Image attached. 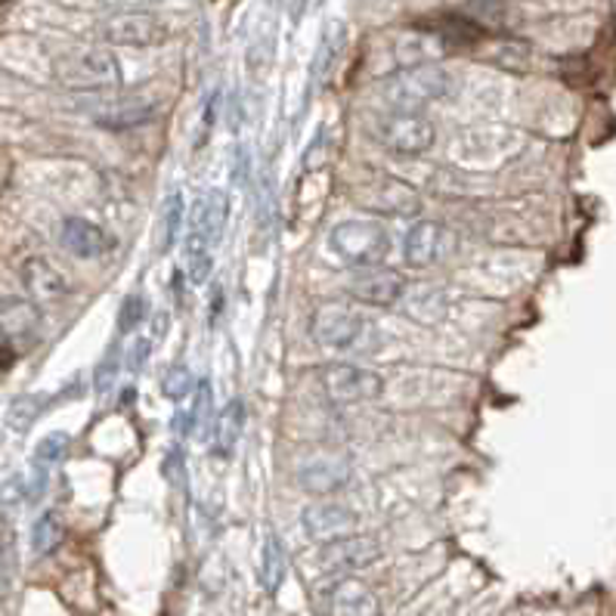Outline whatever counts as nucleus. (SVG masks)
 <instances>
[{
    "mask_svg": "<svg viewBox=\"0 0 616 616\" xmlns=\"http://www.w3.org/2000/svg\"><path fill=\"white\" fill-rule=\"evenodd\" d=\"M22 286L35 301H56V298L69 294V279L44 257H28L22 264Z\"/></svg>",
    "mask_w": 616,
    "mask_h": 616,
    "instance_id": "obj_19",
    "label": "nucleus"
},
{
    "mask_svg": "<svg viewBox=\"0 0 616 616\" xmlns=\"http://www.w3.org/2000/svg\"><path fill=\"white\" fill-rule=\"evenodd\" d=\"M0 328L7 332V338L16 341H32L40 328V313L35 304L22 301V298H7L0 301Z\"/></svg>",
    "mask_w": 616,
    "mask_h": 616,
    "instance_id": "obj_21",
    "label": "nucleus"
},
{
    "mask_svg": "<svg viewBox=\"0 0 616 616\" xmlns=\"http://www.w3.org/2000/svg\"><path fill=\"white\" fill-rule=\"evenodd\" d=\"M450 54V47L428 28L418 25L416 32H406L403 37H397V47H394V56H397L399 69L403 66H425V62H437L440 56Z\"/></svg>",
    "mask_w": 616,
    "mask_h": 616,
    "instance_id": "obj_20",
    "label": "nucleus"
},
{
    "mask_svg": "<svg viewBox=\"0 0 616 616\" xmlns=\"http://www.w3.org/2000/svg\"><path fill=\"white\" fill-rule=\"evenodd\" d=\"M350 480V462L345 455H316L298 468V484L301 490L313 496H328V492L341 490Z\"/></svg>",
    "mask_w": 616,
    "mask_h": 616,
    "instance_id": "obj_14",
    "label": "nucleus"
},
{
    "mask_svg": "<svg viewBox=\"0 0 616 616\" xmlns=\"http://www.w3.org/2000/svg\"><path fill=\"white\" fill-rule=\"evenodd\" d=\"M372 137L397 155H421L434 146L437 130L421 112H391L372 121Z\"/></svg>",
    "mask_w": 616,
    "mask_h": 616,
    "instance_id": "obj_5",
    "label": "nucleus"
},
{
    "mask_svg": "<svg viewBox=\"0 0 616 616\" xmlns=\"http://www.w3.org/2000/svg\"><path fill=\"white\" fill-rule=\"evenodd\" d=\"M242 428H245V403L230 399L218 412V421H214V453L223 455V458L233 455L239 437H242Z\"/></svg>",
    "mask_w": 616,
    "mask_h": 616,
    "instance_id": "obj_22",
    "label": "nucleus"
},
{
    "mask_svg": "<svg viewBox=\"0 0 616 616\" xmlns=\"http://www.w3.org/2000/svg\"><path fill=\"white\" fill-rule=\"evenodd\" d=\"M353 201L363 205L365 211L375 214H391V218H412L421 214V196L409 183L397 181V177H372L363 186H357Z\"/></svg>",
    "mask_w": 616,
    "mask_h": 616,
    "instance_id": "obj_7",
    "label": "nucleus"
},
{
    "mask_svg": "<svg viewBox=\"0 0 616 616\" xmlns=\"http://www.w3.org/2000/svg\"><path fill=\"white\" fill-rule=\"evenodd\" d=\"M338 56H341V32L338 28H332L326 37H323V44H319V54H316V62H313V78H316V84H323L328 78V72L335 69V62H338Z\"/></svg>",
    "mask_w": 616,
    "mask_h": 616,
    "instance_id": "obj_28",
    "label": "nucleus"
},
{
    "mask_svg": "<svg viewBox=\"0 0 616 616\" xmlns=\"http://www.w3.org/2000/svg\"><path fill=\"white\" fill-rule=\"evenodd\" d=\"M458 248V239L453 230H446L437 220H418L412 230L403 239V254L412 267H434L443 264L446 257H453Z\"/></svg>",
    "mask_w": 616,
    "mask_h": 616,
    "instance_id": "obj_9",
    "label": "nucleus"
},
{
    "mask_svg": "<svg viewBox=\"0 0 616 616\" xmlns=\"http://www.w3.org/2000/svg\"><path fill=\"white\" fill-rule=\"evenodd\" d=\"M181 223H183V199L181 193H174V196H167L162 208V248L164 252H171V245H174V239L181 233Z\"/></svg>",
    "mask_w": 616,
    "mask_h": 616,
    "instance_id": "obj_30",
    "label": "nucleus"
},
{
    "mask_svg": "<svg viewBox=\"0 0 616 616\" xmlns=\"http://www.w3.org/2000/svg\"><path fill=\"white\" fill-rule=\"evenodd\" d=\"M286 548L279 543L276 533H267L264 539V548H260V585L264 592H279V585L286 580Z\"/></svg>",
    "mask_w": 616,
    "mask_h": 616,
    "instance_id": "obj_23",
    "label": "nucleus"
},
{
    "mask_svg": "<svg viewBox=\"0 0 616 616\" xmlns=\"http://www.w3.org/2000/svg\"><path fill=\"white\" fill-rule=\"evenodd\" d=\"M162 474H164V480H167L171 487H177V490H183V487H186V465H183V455L177 453V450H171V453L164 455Z\"/></svg>",
    "mask_w": 616,
    "mask_h": 616,
    "instance_id": "obj_35",
    "label": "nucleus"
},
{
    "mask_svg": "<svg viewBox=\"0 0 616 616\" xmlns=\"http://www.w3.org/2000/svg\"><path fill=\"white\" fill-rule=\"evenodd\" d=\"M25 492H28L25 480H22V477H10V480L3 484V490H0V499H3V502H16Z\"/></svg>",
    "mask_w": 616,
    "mask_h": 616,
    "instance_id": "obj_39",
    "label": "nucleus"
},
{
    "mask_svg": "<svg viewBox=\"0 0 616 616\" xmlns=\"http://www.w3.org/2000/svg\"><path fill=\"white\" fill-rule=\"evenodd\" d=\"M421 28L434 32L450 47V54L453 50H472L480 40H487V28L477 25L468 13H440L431 22H421Z\"/></svg>",
    "mask_w": 616,
    "mask_h": 616,
    "instance_id": "obj_18",
    "label": "nucleus"
},
{
    "mask_svg": "<svg viewBox=\"0 0 616 616\" xmlns=\"http://www.w3.org/2000/svg\"><path fill=\"white\" fill-rule=\"evenodd\" d=\"M319 381L332 403H372L384 394V379L365 365L328 363L319 372Z\"/></svg>",
    "mask_w": 616,
    "mask_h": 616,
    "instance_id": "obj_8",
    "label": "nucleus"
},
{
    "mask_svg": "<svg viewBox=\"0 0 616 616\" xmlns=\"http://www.w3.org/2000/svg\"><path fill=\"white\" fill-rule=\"evenodd\" d=\"M453 93V74L437 62L403 66L381 81V100L394 112H421Z\"/></svg>",
    "mask_w": 616,
    "mask_h": 616,
    "instance_id": "obj_1",
    "label": "nucleus"
},
{
    "mask_svg": "<svg viewBox=\"0 0 616 616\" xmlns=\"http://www.w3.org/2000/svg\"><path fill=\"white\" fill-rule=\"evenodd\" d=\"M171 35L167 22L149 10H127L100 22V37L115 47H159Z\"/></svg>",
    "mask_w": 616,
    "mask_h": 616,
    "instance_id": "obj_6",
    "label": "nucleus"
},
{
    "mask_svg": "<svg viewBox=\"0 0 616 616\" xmlns=\"http://www.w3.org/2000/svg\"><path fill=\"white\" fill-rule=\"evenodd\" d=\"M62 536H66V526H62V518L56 511H44L40 518L32 526V548L35 555H50L62 545Z\"/></svg>",
    "mask_w": 616,
    "mask_h": 616,
    "instance_id": "obj_24",
    "label": "nucleus"
},
{
    "mask_svg": "<svg viewBox=\"0 0 616 616\" xmlns=\"http://www.w3.org/2000/svg\"><path fill=\"white\" fill-rule=\"evenodd\" d=\"M183 260H186V276L193 286H201L211 272V245L196 233L186 236V248H183Z\"/></svg>",
    "mask_w": 616,
    "mask_h": 616,
    "instance_id": "obj_25",
    "label": "nucleus"
},
{
    "mask_svg": "<svg viewBox=\"0 0 616 616\" xmlns=\"http://www.w3.org/2000/svg\"><path fill=\"white\" fill-rule=\"evenodd\" d=\"M149 350H152V341H149V338L133 341L130 353H127V369H130V372H140L146 365V360H149Z\"/></svg>",
    "mask_w": 616,
    "mask_h": 616,
    "instance_id": "obj_36",
    "label": "nucleus"
},
{
    "mask_svg": "<svg viewBox=\"0 0 616 616\" xmlns=\"http://www.w3.org/2000/svg\"><path fill=\"white\" fill-rule=\"evenodd\" d=\"M40 406H44L40 397H16L7 409V428L16 431V434H25L35 425V418L40 416Z\"/></svg>",
    "mask_w": 616,
    "mask_h": 616,
    "instance_id": "obj_26",
    "label": "nucleus"
},
{
    "mask_svg": "<svg viewBox=\"0 0 616 616\" xmlns=\"http://www.w3.org/2000/svg\"><path fill=\"white\" fill-rule=\"evenodd\" d=\"M301 524L313 543H332V539H341L350 536L357 530V514L347 505H332V502H319V505H310L301 514Z\"/></svg>",
    "mask_w": 616,
    "mask_h": 616,
    "instance_id": "obj_13",
    "label": "nucleus"
},
{
    "mask_svg": "<svg viewBox=\"0 0 616 616\" xmlns=\"http://www.w3.org/2000/svg\"><path fill=\"white\" fill-rule=\"evenodd\" d=\"M332 616H381L379 595L363 580L345 577L328 589Z\"/></svg>",
    "mask_w": 616,
    "mask_h": 616,
    "instance_id": "obj_17",
    "label": "nucleus"
},
{
    "mask_svg": "<svg viewBox=\"0 0 616 616\" xmlns=\"http://www.w3.org/2000/svg\"><path fill=\"white\" fill-rule=\"evenodd\" d=\"M146 319V298L143 294H127L118 310V335H130L133 328H140Z\"/></svg>",
    "mask_w": 616,
    "mask_h": 616,
    "instance_id": "obj_31",
    "label": "nucleus"
},
{
    "mask_svg": "<svg viewBox=\"0 0 616 616\" xmlns=\"http://www.w3.org/2000/svg\"><path fill=\"white\" fill-rule=\"evenodd\" d=\"M121 357H118V347H112L109 353H106V360L96 365V372H93V384H96V394H109L112 387H115V379H118V369H121Z\"/></svg>",
    "mask_w": 616,
    "mask_h": 616,
    "instance_id": "obj_32",
    "label": "nucleus"
},
{
    "mask_svg": "<svg viewBox=\"0 0 616 616\" xmlns=\"http://www.w3.org/2000/svg\"><path fill=\"white\" fill-rule=\"evenodd\" d=\"M233 181L239 186L248 183V149L245 146H236V162H233Z\"/></svg>",
    "mask_w": 616,
    "mask_h": 616,
    "instance_id": "obj_38",
    "label": "nucleus"
},
{
    "mask_svg": "<svg viewBox=\"0 0 616 616\" xmlns=\"http://www.w3.org/2000/svg\"><path fill=\"white\" fill-rule=\"evenodd\" d=\"M208 421L214 425V399H211V384H208V381H199V384H196V403H193V409H189V431L196 434V431H201Z\"/></svg>",
    "mask_w": 616,
    "mask_h": 616,
    "instance_id": "obj_29",
    "label": "nucleus"
},
{
    "mask_svg": "<svg viewBox=\"0 0 616 616\" xmlns=\"http://www.w3.org/2000/svg\"><path fill=\"white\" fill-rule=\"evenodd\" d=\"M328 245L341 260L353 267L384 264L391 254V233L379 220H345L328 233Z\"/></svg>",
    "mask_w": 616,
    "mask_h": 616,
    "instance_id": "obj_3",
    "label": "nucleus"
},
{
    "mask_svg": "<svg viewBox=\"0 0 616 616\" xmlns=\"http://www.w3.org/2000/svg\"><path fill=\"white\" fill-rule=\"evenodd\" d=\"M66 450H69V434L44 437V440L37 443L35 462H40V465H54V462H59V458L66 455Z\"/></svg>",
    "mask_w": 616,
    "mask_h": 616,
    "instance_id": "obj_33",
    "label": "nucleus"
},
{
    "mask_svg": "<svg viewBox=\"0 0 616 616\" xmlns=\"http://www.w3.org/2000/svg\"><path fill=\"white\" fill-rule=\"evenodd\" d=\"M13 360H16V345L7 338V332L0 328V372H7L10 365H13Z\"/></svg>",
    "mask_w": 616,
    "mask_h": 616,
    "instance_id": "obj_40",
    "label": "nucleus"
},
{
    "mask_svg": "<svg viewBox=\"0 0 616 616\" xmlns=\"http://www.w3.org/2000/svg\"><path fill=\"white\" fill-rule=\"evenodd\" d=\"M159 112V103L149 100V96H130V93H118V96H109L103 103H96L91 109L93 121L109 130H127V127L146 125L152 121Z\"/></svg>",
    "mask_w": 616,
    "mask_h": 616,
    "instance_id": "obj_12",
    "label": "nucleus"
},
{
    "mask_svg": "<svg viewBox=\"0 0 616 616\" xmlns=\"http://www.w3.org/2000/svg\"><path fill=\"white\" fill-rule=\"evenodd\" d=\"M403 291H406V279L397 270L381 267V264L357 267L347 276V294L369 307H391L403 298Z\"/></svg>",
    "mask_w": 616,
    "mask_h": 616,
    "instance_id": "obj_10",
    "label": "nucleus"
},
{
    "mask_svg": "<svg viewBox=\"0 0 616 616\" xmlns=\"http://www.w3.org/2000/svg\"><path fill=\"white\" fill-rule=\"evenodd\" d=\"M59 242H62V248L74 257H81V260H91V257H103L106 252H112V236L103 230V226H96L91 220L84 218H66L62 220V226H59Z\"/></svg>",
    "mask_w": 616,
    "mask_h": 616,
    "instance_id": "obj_15",
    "label": "nucleus"
},
{
    "mask_svg": "<svg viewBox=\"0 0 616 616\" xmlns=\"http://www.w3.org/2000/svg\"><path fill=\"white\" fill-rule=\"evenodd\" d=\"M100 3H106V7L118 10V13H127V10H149V7H159L162 0H100Z\"/></svg>",
    "mask_w": 616,
    "mask_h": 616,
    "instance_id": "obj_37",
    "label": "nucleus"
},
{
    "mask_svg": "<svg viewBox=\"0 0 616 616\" xmlns=\"http://www.w3.org/2000/svg\"><path fill=\"white\" fill-rule=\"evenodd\" d=\"M526 56H530L526 44H521V40H502L499 50H496V62L502 69H524Z\"/></svg>",
    "mask_w": 616,
    "mask_h": 616,
    "instance_id": "obj_34",
    "label": "nucleus"
},
{
    "mask_svg": "<svg viewBox=\"0 0 616 616\" xmlns=\"http://www.w3.org/2000/svg\"><path fill=\"white\" fill-rule=\"evenodd\" d=\"M162 394L174 403H181L189 394H196V379L186 365H171L162 375Z\"/></svg>",
    "mask_w": 616,
    "mask_h": 616,
    "instance_id": "obj_27",
    "label": "nucleus"
},
{
    "mask_svg": "<svg viewBox=\"0 0 616 616\" xmlns=\"http://www.w3.org/2000/svg\"><path fill=\"white\" fill-rule=\"evenodd\" d=\"M381 558V545L375 536H341L323 545L319 551V567L326 573H350V570H363L369 563Z\"/></svg>",
    "mask_w": 616,
    "mask_h": 616,
    "instance_id": "obj_11",
    "label": "nucleus"
},
{
    "mask_svg": "<svg viewBox=\"0 0 616 616\" xmlns=\"http://www.w3.org/2000/svg\"><path fill=\"white\" fill-rule=\"evenodd\" d=\"M56 74L66 88L81 93H112L121 88V66L106 47H78L59 56Z\"/></svg>",
    "mask_w": 616,
    "mask_h": 616,
    "instance_id": "obj_2",
    "label": "nucleus"
},
{
    "mask_svg": "<svg viewBox=\"0 0 616 616\" xmlns=\"http://www.w3.org/2000/svg\"><path fill=\"white\" fill-rule=\"evenodd\" d=\"M313 335L319 345L335 350H363L365 341L375 335V326L353 307L328 301L313 313Z\"/></svg>",
    "mask_w": 616,
    "mask_h": 616,
    "instance_id": "obj_4",
    "label": "nucleus"
},
{
    "mask_svg": "<svg viewBox=\"0 0 616 616\" xmlns=\"http://www.w3.org/2000/svg\"><path fill=\"white\" fill-rule=\"evenodd\" d=\"M189 220H193L189 233L201 236L214 248L220 236H223V230H226V220H230V199H226V193L223 189H205L199 199L193 201Z\"/></svg>",
    "mask_w": 616,
    "mask_h": 616,
    "instance_id": "obj_16",
    "label": "nucleus"
}]
</instances>
